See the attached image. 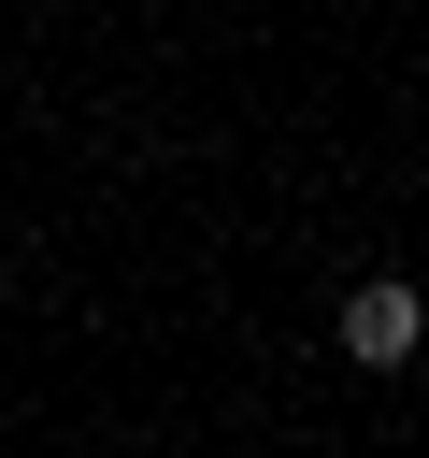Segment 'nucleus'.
Instances as JSON below:
<instances>
[{
  "mask_svg": "<svg viewBox=\"0 0 429 458\" xmlns=\"http://www.w3.org/2000/svg\"><path fill=\"white\" fill-rule=\"evenodd\" d=\"M415 344H429V301H415L400 272H372V286L343 301V358H358V372H415Z\"/></svg>",
  "mask_w": 429,
  "mask_h": 458,
  "instance_id": "1",
  "label": "nucleus"
}]
</instances>
